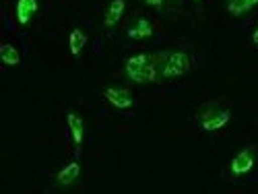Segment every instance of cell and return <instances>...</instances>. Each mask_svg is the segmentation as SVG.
Wrapping results in <instances>:
<instances>
[{
    "label": "cell",
    "mask_w": 258,
    "mask_h": 194,
    "mask_svg": "<svg viewBox=\"0 0 258 194\" xmlns=\"http://www.w3.org/2000/svg\"><path fill=\"white\" fill-rule=\"evenodd\" d=\"M155 35V25L147 17H137L131 21V25L126 27V37L135 41H145Z\"/></svg>",
    "instance_id": "5"
},
{
    "label": "cell",
    "mask_w": 258,
    "mask_h": 194,
    "mask_svg": "<svg viewBox=\"0 0 258 194\" xmlns=\"http://www.w3.org/2000/svg\"><path fill=\"white\" fill-rule=\"evenodd\" d=\"M143 3H145V7L153 9L157 13H165V11H169L171 5H178L180 0H143Z\"/></svg>",
    "instance_id": "14"
},
{
    "label": "cell",
    "mask_w": 258,
    "mask_h": 194,
    "mask_svg": "<svg viewBox=\"0 0 258 194\" xmlns=\"http://www.w3.org/2000/svg\"><path fill=\"white\" fill-rule=\"evenodd\" d=\"M39 11V0H17L15 3V21L19 27H27L31 19Z\"/></svg>",
    "instance_id": "7"
},
{
    "label": "cell",
    "mask_w": 258,
    "mask_h": 194,
    "mask_svg": "<svg viewBox=\"0 0 258 194\" xmlns=\"http://www.w3.org/2000/svg\"><path fill=\"white\" fill-rule=\"evenodd\" d=\"M252 44L254 46H258V27L254 29V33H252Z\"/></svg>",
    "instance_id": "15"
},
{
    "label": "cell",
    "mask_w": 258,
    "mask_h": 194,
    "mask_svg": "<svg viewBox=\"0 0 258 194\" xmlns=\"http://www.w3.org/2000/svg\"><path fill=\"white\" fill-rule=\"evenodd\" d=\"M256 7H258V0H225V9H227L229 17H233V19L248 15Z\"/></svg>",
    "instance_id": "10"
},
{
    "label": "cell",
    "mask_w": 258,
    "mask_h": 194,
    "mask_svg": "<svg viewBox=\"0 0 258 194\" xmlns=\"http://www.w3.org/2000/svg\"><path fill=\"white\" fill-rule=\"evenodd\" d=\"M190 69H192V60L182 50L159 54V77L161 79H178L186 75Z\"/></svg>",
    "instance_id": "2"
},
{
    "label": "cell",
    "mask_w": 258,
    "mask_h": 194,
    "mask_svg": "<svg viewBox=\"0 0 258 194\" xmlns=\"http://www.w3.org/2000/svg\"><path fill=\"white\" fill-rule=\"evenodd\" d=\"M67 126H69V133H71V139L77 147V153L81 151V145H83V139H85V122L83 118L77 114V112H69L67 116Z\"/></svg>",
    "instance_id": "9"
},
{
    "label": "cell",
    "mask_w": 258,
    "mask_h": 194,
    "mask_svg": "<svg viewBox=\"0 0 258 194\" xmlns=\"http://www.w3.org/2000/svg\"><path fill=\"white\" fill-rule=\"evenodd\" d=\"M256 157H258V149L254 145H246L244 149H240L229 161V174L233 178H242L248 176L250 171L256 167Z\"/></svg>",
    "instance_id": "3"
},
{
    "label": "cell",
    "mask_w": 258,
    "mask_h": 194,
    "mask_svg": "<svg viewBox=\"0 0 258 194\" xmlns=\"http://www.w3.org/2000/svg\"><path fill=\"white\" fill-rule=\"evenodd\" d=\"M124 11H126V0H112V3L107 5V9H105V15H103V27L105 29H114L122 21Z\"/></svg>",
    "instance_id": "8"
},
{
    "label": "cell",
    "mask_w": 258,
    "mask_h": 194,
    "mask_svg": "<svg viewBox=\"0 0 258 194\" xmlns=\"http://www.w3.org/2000/svg\"><path fill=\"white\" fill-rule=\"evenodd\" d=\"M192 3H197V5H199V3H203V0H192Z\"/></svg>",
    "instance_id": "16"
},
{
    "label": "cell",
    "mask_w": 258,
    "mask_h": 194,
    "mask_svg": "<svg viewBox=\"0 0 258 194\" xmlns=\"http://www.w3.org/2000/svg\"><path fill=\"white\" fill-rule=\"evenodd\" d=\"M124 73L133 83H155L159 79V54H135L124 62Z\"/></svg>",
    "instance_id": "1"
},
{
    "label": "cell",
    "mask_w": 258,
    "mask_h": 194,
    "mask_svg": "<svg viewBox=\"0 0 258 194\" xmlns=\"http://www.w3.org/2000/svg\"><path fill=\"white\" fill-rule=\"evenodd\" d=\"M81 176V165L77 163V161H71L69 165H64L58 174H56V184L58 186H71V184H75L77 182V178Z\"/></svg>",
    "instance_id": "11"
},
{
    "label": "cell",
    "mask_w": 258,
    "mask_h": 194,
    "mask_svg": "<svg viewBox=\"0 0 258 194\" xmlns=\"http://www.w3.org/2000/svg\"><path fill=\"white\" fill-rule=\"evenodd\" d=\"M103 97L110 105H114L116 110H131V107L135 105V99H133L131 91L124 89V87H107L103 91Z\"/></svg>",
    "instance_id": "6"
},
{
    "label": "cell",
    "mask_w": 258,
    "mask_h": 194,
    "mask_svg": "<svg viewBox=\"0 0 258 194\" xmlns=\"http://www.w3.org/2000/svg\"><path fill=\"white\" fill-rule=\"evenodd\" d=\"M85 46H87V33H85L81 27H75L69 33V50H71V54L73 56H79Z\"/></svg>",
    "instance_id": "13"
},
{
    "label": "cell",
    "mask_w": 258,
    "mask_h": 194,
    "mask_svg": "<svg viewBox=\"0 0 258 194\" xmlns=\"http://www.w3.org/2000/svg\"><path fill=\"white\" fill-rule=\"evenodd\" d=\"M0 60L5 67H19L21 64V50L11 44V41H3L0 44Z\"/></svg>",
    "instance_id": "12"
},
{
    "label": "cell",
    "mask_w": 258,
    "mask_h": 194,
    "mask_svg": "<svg viewBox=\"0 0 258 194\" xmlns=\"http://www.w3.org/2000/svg\"><path fill=\"white\" fill-rule=\"evenodd\" d=\"M231 120V112L227 107L219 105H207L201 114V131L205 133H217L221 128H225Z\"/></svg>",
    "instance_id": "4"
}]
</instances>
